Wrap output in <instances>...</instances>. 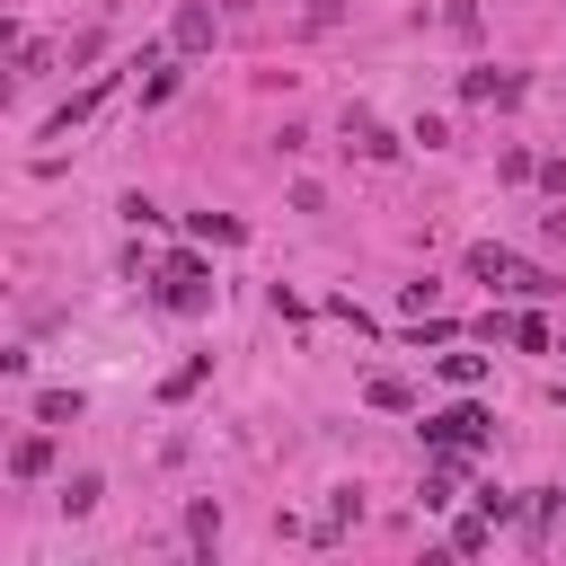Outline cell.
Returning a JSON list of instances; mask_svg holds the SVG:
<instances>
[{
  "label": "cell",
  "instance_id": "9",
  "mask_svg": "<svg viewBox=\"0 0 566 566\" xmlns=\"http://www.w3.org/2000/svg\"><path fill=\"white\" fill-rule=\"evenodd\" d=\"M203 371H212V354H195V363H177V371L159 380V398H195V389H203Z\"/></svg>",
  "mask_w": 566,
  "mask_h": 566
},
{
  "label": "cell",
  "instance_id": "14",
  "mask_svg": "<svg viewBox=\"0 0 566 566\" xmlns=\"http://www.w3.org/2000/svg\"><path fill=\"white\" fill-rule=\"evenodd\" d=\"M35 416H44V424H80V398H71V389H44Z\"/></svg>",
  "mask_w": 566,
  "mask_h": 566
},
{
  "label": "cell",
  "instance_id": "4",
  "mask_svg": "<svg viewBox=\"0 0 566 566\" xmlns=\"http://www.w3.org/2000/svg\"><path fill=\"white\" fill-rule=\"evenodd\" d=\"M177 53H203L212 44V0H177V27H168Z\"/></svg>",
  "mask_w": 566,
  "mask_h": 566
},
{
  "label": "cell",
  "instance_id": "18",
  "mask_svg": "<svg viewBox=\"0 0 566 566\" xmlns=\"http://www.w3.org/2000/svg\"><path fill=\"white\" fill-rule=\"evenodd\" d=\"M478 513H495V522H513V513H522V495H504V486H478Z\"/></svg>",
  "mask_w": 566,
  "mask_h": 566
},
{
  "label": "cell",
  "instance_id": "13",
  "mask_svg": "<svg viewBox=\"0 0 566 566\" xmlns=\"http://www.w3.org/2000/svg\"><path fill=\"white\" fill-rule=\"evenodd\" d=\"M186 539L212 557V539H221V504H195V513H186Z\"/></svg>",
  "mask_w": 566,
  "mask_h": 566
},
{
  "label": "cell",
  "instance_id": "16",
  "mask_svg": "<svg viewBox=\"0 0 566 566\" xmlns=\"http://www.w3.org/2000/svg\"><path fill=\"white\" fill-rule=\"evenodd\" d=\"M363 398H371V407H389V416H398V407H416V389H407V380H371Z\"/></svg>",
  "mask_w": 566,
  "mask_h": 566
},
{
  "label": "cell",
  "instance_id": "10",
  "mask_svg": "<svg viewBox=\"0 0 566 566\" xmlns=\"http://www.w3.org/2000/svg\"><path fill=\"white\" fill-rule=\"evenodd\" d=\"M97 495H106V486H97V469H80V478H62V513H97Z\"/></svg>",
  "mask_w": 566,
  "mask_h": 566
},
{
  "label": "cell",
  "instance_id": "8",
  "mask_svg": "<svg viewBox=\"0 0 566 566\" xmlns=\"http://www.w3.org/2000/svg\"><path fill=\"white\" fill-rule=\"evenodd\" d=\"M469 274H478V283H504V274H513V256H504L495 239H478V248H469Z\"/></svg>",
  "mask_w": 566,
  "mask_h": 566
},
{
  "label": "cell",
  "instance_id": "15",
  "mask_svg": "<svg viewBox=\"0 0 566 566\" xmlns=\"http://www.w3.org/2000/svg\"><path fill=\"white\" fill-rule=\"evenodd\" d=\"M548 513H557V495L539 486V495H531V522H522V539H531V548H548Z\"/></svg>",
  "mask_w": 566,
  "mask_h": 566
},
{
  "label": "cell",
  "instance_id": "11",
  "mask_svg": "<svg viewBox=\"0 0 566 566\" xmlns=\"http://www.w3.org/2000/svg\"><path fill=\"white\" fill-rule=\"evenodd\" d=\"M486 539H495V513H469V522H451V548H460V557H478Z\"/></svg>",
  "mask_w": 566,
  "mask_h": 566
},
{
  "label": "cell",
  "instance_id": "19",
  "mask_svg": "<svg viewBox=\"0 0 566 566\" xmlns=\"http://www.w3.org/2000/svg\"><path fill=\"white\" fill-rule=\"evenodd\" d=\"M336 18H345V9H336V0H310V18H301V27H310V35H327V27H336Z\"/></svg>",
  "mask_w": 566,
  "mask_h": 566
},
{
  "label": "cell",
  "instance_id": "7",
  "mask_svg": "<svg viewBox=\"0 0 566 566\" xmlns=\"http://www.w3.org/2000/svg\"><path fill=\"white\" fill-rule=\"evenodd\" d=\"M345 150H363V159H398V133H380L371 115H345Z\"/></svg>",
  "mask_w": 566,
  "mask_h": 566
},
{
  "label": "cell",
  "instance_id": "3",
  "mask_svg": "<svg viewBox=\"0 0 566 566\" xmlns=\"http://www.w3.org/2000/svg\"><path fill=\"white\" fill-rule=\"evenodd\" d=\"M159 301H168V310H203V301H212L203 265H195V256H168V283H159Z\"/></svg>",
  "mask_w": 566,
  "mask_h": 566
},
{
  "label": "cell",
  "instance_id": "1",
  "mask_svg": "<svg viewBox=\"0 0 566 566\" xmlns=\"http://www.w3.org/2000/svg\"><path fill=\"white\" fill-rule=\"evenodd\" d=\"M424 442H433V451H469V442H486V407H442V416H424Z\"/></svg>",
  "mask_w": 566,
  "mask_h": 566
},
{
  "label": "cell",
  "instance_id": "2",
  "mask_svg": "<svg viewBox=\"0 0 566 566\" xmlns=\"http://www.w3.org/2000/svg\"><path fill=\"white\" fill-rule=\"evenodd\" d=\"M106 97H115V71H97L88 88H71V106H53V124H44V142H71V124H88V115H97Z\"/></svg>",
  "mask_w": 566,
  "mask_h": 566
},
{
  "label": "cell",
  "instance_id": "17",
  "mask_svg": "<svg viewBox=\"0 0 566 566\" xmlns=\"http://www.w3.org/2000/svg\"><path fill=\"white\" fill-rule=\"evenodd\" d=\"M504 336H513V345H522V354H548V327H539V318H513V327H504Z\"/></svg>",
  "mask_w": 566,
  "mask_h": 566
},
{
  "label": "cell",
  "instance_id": "12",
  "mask_svg": "<svg viewBox=\"0 0 566 566\" xmlns=\"http://www.w3.org/2000/svg\"><path fill=\"white\" fill-rule=\"evenodd\" d=\"M442 380H451V389H478V380H486V354H442Z\"/></svg>",
  "mask_w": 566,
  "mask_h": 566
},
{
  "label": "cell",
  "instance_id": "6",
  "mask_svg": "<svg viewBox=\"0 0 566 566\" xmlns=\"http://www.w3.org/2000/svg\"><path fill=\"white\" fill-rule=\"evenodd\" d=\"M460 97H478V106H513V97H522V80H513V71H469V80H460Z\"/></svg>",
  "mask_w": 566,
  "mask_h": 566
},
{
  "label": "cell",
  "instance_id": "5",
  "mask_svg": "<svg viewBox=\"0 0 566 566\" xmlns=\"http://www.w3.org/2000/svg\"><path fill=\"white\" fill-rule=\"evenodd\" d=\"M53 433H62V424H44V433H18V442H9V469H18V478H44V469H53Z\"/></svg>",
  "mask_w": 566,
  "mask_h": 566
}]
</instances>
